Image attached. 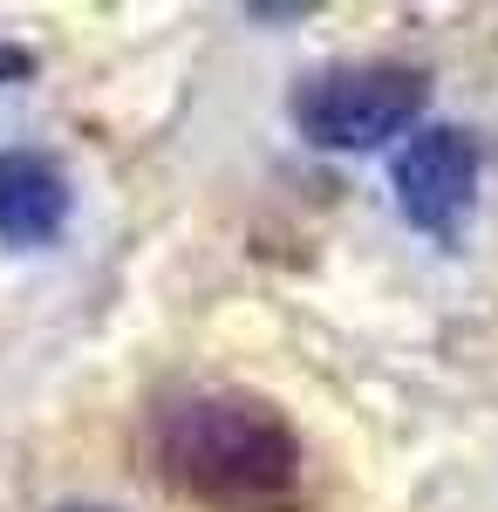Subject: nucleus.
Here are the masks:
<instances>
[{"instance_id": "5", "label": "nucleus", "mask_w": 498, "mask_h": 512, "mask_svg": "<svg viewBox=\"0 0 498 512\" xmlns=\"http://www.w3.org/2000/svg\"><path fill=\"white\" fill-rule=\"evenodd\" d=\"M28 69H35V62H28V55H21V48H0V82L28 76Z\"/></svg>"}, {"instance_id": "2", "label": "nucleus", "mask_w": 498, "mask_h": 512, "mask_svg": "<svg viewBox=\"0 0 498 512\" xmlns=\"http://www.w3.org/2000/svg\"><path fill=\"white\" fill-rule=\"evenodd\" d=\"M430 103V76L410 62H342L294 89V130L321 151H376L403 137Z\"/></svg>"}, {"instance_id": "3", "label": "nucleus", "mask_w": 498, "mask_h": 512, "mask_svg": "<svg viewBox=\"0 0 498 512\" xmlns=\"http://www.w3.org/2000/svg\"><path fill=\"white\" fill-rule=\"evenodd\" d=\"M396 205L423 239L437 246H458L471 226V205H478V144L458 123H430L417 137H403L396 151Z\"/></svg>"}, {"instance_id": "6", "label": "nucleus", "mask_w": 498, "mask_h": 512, "mask_svg": "<svg viewBox=\"0 0 498 512\" xmlns=\"http://www.w3.org/2000/svg\"><path fill=\"white\" fill-rule=\"evenodd\" d=\"M62 512H110V506H62Z\"/></svg>"}, {"instance_id": "1", "label": "nucleus", "mask_w": 498, "mask_h": 512, "mask_svg": "<svg viewBox=\"0 0 498 512\" xmlns=\"http://www.w3.org/2000/svg\"><path fill=\"white\" fill-rule=\"evenodd\" d=\"M157 478L212 512H294L301 437L253 390H192L151 424Z\"/></svg>"}, {"instance_id": "4", "label": "nucleus", "mask_w": 498, "mask_h": 512, "mask_svg": "<svg viewBox=\"0 0 498 512\" xmlns=\"http://www.w3.org/2000/svg\"><path fill=\"white\" fill-rule=\"evenodd\" d=\"M69 226V178L41 151H0V246L35 253Z\"/></svg>"}]
</instances>
